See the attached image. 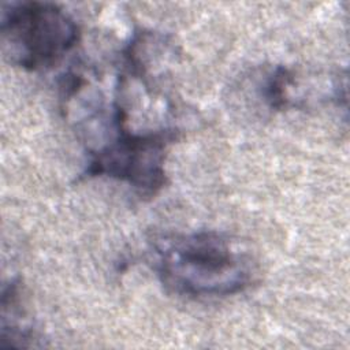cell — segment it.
I'll list each match as a JSON object with an SVG mask.
<instances>
[{
    "mask_svg": "<svg viewBox=\"0 0 350 350\" xmlns=\"http://www.w3.org/2000/svg\"><path fill=\"white\" fill-rule=\"evenodd\" d=\"M154 271L164 287L189 298H219L247 288L256 275L250 253L230 235L201 230L161 237Z\"/></svg>",
    "mask_w": 350,
    "mask_h": 350,
    "instance_id": "obj_1",
    "label": "cell"
},
{
    "mask_svg": "<svg viewBox=\"0 0 350 350\" xmlns=\"http://www.w3.org/2000/svg\"><path fill=\"white\" fill-rule=\"evenodd\" d=\"M22 290L16 280H11L1 293V347L29 346L27 340L34 338L33 329L27 325L22 308Z\"/></svg>",
    "mask_w": 350,
    "mask_h": 350,
    "instance_id": "obj_4",
    "label": "cell"
},
{
    "mask_svg": "<svg viewBox=\"0 0 350 350\" xmlns=\"http://www.w3.org/2000/svg\"><path fill=\"white\" fill-rule=\"evenodd\" d=\"M4 56L27 71L48 70L60 63L79 42L77 21L48 1H16L3 7Z\"/></svg>",
    "mask_w": 350,
    "mask_h": 350,
    "instance_id": "obj_2",
    "label": "cell"
},
{
    "mask_svg": "<svg viewBox=\"0 0 350 350\" xmlns=\"http://www.w3.org/2000/svg\"><path fill=\"white\" fill-rule=\"evenodd\" d=\"M175 129L149 131L120 130L108 142L89 152L86 174L107 176L150 197L165 183V149L175 139Z\"/></svg>",
    "mask_w": 350,
    "mask_h": 350,
    "instance_id": "obj_3",
    "label": "cell"
}]
</instances>
